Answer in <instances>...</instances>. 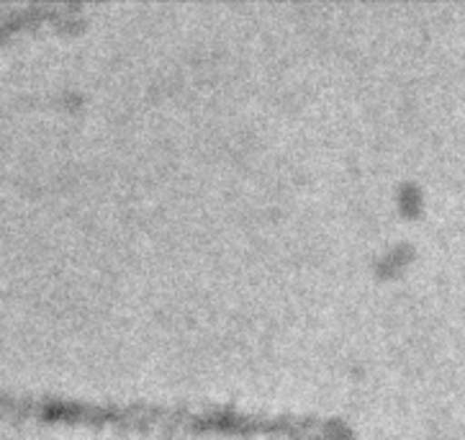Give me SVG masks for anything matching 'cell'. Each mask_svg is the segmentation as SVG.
<instances>
[{"label": "cell", "instance_id": "obj_1", "mask_svg": "<svg viewBox=\"0 0 465 440\" xmlns=\"http://www.w3.org/2000/svg\"><path fill=\"white\" fill-rule=\"evenodd\" d=\"M0 423L124 427L163 435H268L285 440H345L350 427L337 417L309 412L244 410L234 405H160V402H95L54 392H3Z\"/></svg>", "mask_w": 465, "mask_h": 440}]
</instances>
